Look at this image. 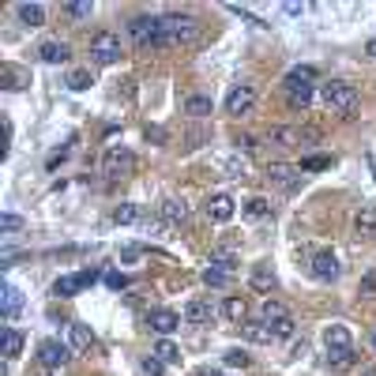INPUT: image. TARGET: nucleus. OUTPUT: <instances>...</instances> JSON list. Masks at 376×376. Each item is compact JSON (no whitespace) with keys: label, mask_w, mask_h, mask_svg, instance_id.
I'll return each instance as SVG.
<instances>
[{"label":"nucleus","mask_w":376,"mask_h":376,"mask_svg":"<svg viewBox=\"0 0 376 376\" xmlns=\"http://www.w3.org/2000/svg\"><path fill=\"white\" fill-rule=\"evenodd\" d=\"M196 35H200V23L192 15H162V49H173V46H192Z\"/></svg>","instance_id":"f257e3e1"},{"label":"nucleus","mask_w":376,"mask_h":376,"mask_svg":"<svg viewBox=\"0 0 376 376\" xmlns=\"http://www.w3.org/2000/svg\"><path fill=\"white\" fill-rule=\"evenodd\" d=\"M128 38L139 49H162V15H136L128 23Z\"/></svg>","instance_id":"f03ea898"},{"label":"nucleus","mask_w":376,"mask_h":376,"mask_svg":"<svg viewBox=\"0 0 376 376\" xmlns=\"http://www.w3.org/2000/svg\"><path fill=\"white\" fill-rule=\"evenodd\" d=\"M324 106L339 117H353V109H358V91H353L350 83H342V80H331V83H324Z\"/></svg>","instance_id":"7ed1b4c3"},{"label":"nucleus","mask_w":376,"mask_h":376,"mask_svg":"<svg viewBox=\"0 0 376 376\" xmlns=\"http://www.w3.org/2000/svg\"><path fill=\"white\" fill-rule=\"evenodd\" d=\"M132 170H136V154H132L128 147H109L106 151V158H102V173L106 177H128Z\"/></svg>","instance_id":"20e7f679"},{"label":"nucleus","mask_w":376,"mask_h":376,"mask_svg":"<svg viewBox=\"0 0 376 376\" xmlns=\"http://www.w3.org/2000/svg\"><path fill=\"white\" fill-rule=\"evenodd\" d=\"M91 61L94 64H117L120 61V38L102 30V35L91 38Z\"/></svg>","instance_id":"39448f33"},{"label":"nucleus","mask_w":376,"mask_h":376,"mask_svg":"<svg viewBox=\"0 0 376 376\" xmlns=\"http://www.w3.org/2000/svg\"><path fill=\"white\" fill-rule=\"evenodd\" d=\"M252 106H256V87H252V83H237V87H230V94H226V113H230V117L249 113Z\"/></svg>","instance_id":"423d86ee"},{"label":"nucleus","mask_w":376,"mask_h":376,"mask_svg":"<svg viewBox=\"0 0 376 376\" xmlns=\"http://www.w3.org/2000/svg\"><path fill=\"white\" fill-rule=\"evenodd\" d=\"M68 358H72V346H64L57 339H46L38 346V361L46 365V369H61V365H68Z\"/></svg>","instance_id":"0eeeda50"},{"label":"nucleus","mask_w":376,"mask_h":376,"mask_svg":"<svg viewBox=\"0 0 376 376\" xmlns=\"http://www.w3.org/2000/svg\"><path fill=\"white\" fill-rule=\"evenodd\" d=\"M268 181L279 184L282 192H294V188L301 184V170H297V165H286V162H271L268 165Z\"/></svg>","instance_id":"6e6552de"},{"label":"nucleus","mask_w":376,"mask_h":376,"mask_svg":"<svg viewBox=\"0 0 376 376\" xmlns=\"http://www.w3.org/2000/svg\"><path fill=\"white\" fill-rule=\"evenodd\" d=\"M147 324H151V331H154V335L170 339L173 331L181 327V316H177L173 308H151V313H147Z\"/></svg>","instance_id":"1a4fd4ad"},{"label":"nucleus","mask_w":376,"mask_h":376,"mask_svg":"<svg viewBox=\"0 0 376 376\" xmlns=\"http://www.w3.org/2000/svg\"><path fill=\"white\" fill-rule=\"evenodd\" d=\"M313 275L320 282H335L339 279V260H335V252H316L313 256Z\"/></svg>","instance_id":"9d476101"},{"label":"nucleus","mask_w":376,"mask_h":376,"mask_svg":"<svg viewBox=\"0 0 376 376\" xmlns=\"http://www.w3.org/2000/svg\"><path fill=\"white\" fill-rule=\"evenodd\" d=\"M211 316H215V308H211V301H203V297H196V301L184 305V324L203 327V324H211Z\"/></svg>","instance_id":"9b49d317"},{"label":"nucleus","mask_w":376,"mask_h":376,"mask_svg":"<svg viewBox=\"0 0 376 376\" xmlns=\"http://www.w3.org/2000/svg\"><path fill=\"white\" fill-rule=\"evenodd\" d=\"M234 200H230L226 192H218V196H211V200H207V215L215 218V223H230V218H234Z\"/></svg>","instance_id":"f8f14e48"},{"label":"nucleus","mask_w":376,"mask_h":376,"mask_svg":"<svg viewBox=\"0 0 376 376\" xmlns=\"http://www.w3.org/2000/svg\"><path fill=\"white\" fill-rule=\"evenodd\" d=\"M68 346H72V353H83V350H91V346H94V335H91V327H87V324H68Z\"/></svg>","instance_id":"ddd939ff"},{"label":"nucleus","mask_w":376,"mask_h":376,"mask_svg":"<svg viewBox=\"0 0 376 376\" xmlns=\"http://www.w3.org/2000/svg\"><path fill=\"white\" fill-rule=\"evenodd\" d=\"M19 308H23V294H19V286L4 282V301H0V313H4V320H15Z\"/></svg>","instance_id":"4468645a"},{"label":"nucleus","mask_w":376,"mask_h":376,"mask_svg":"<svg viewBox=\"0 0 376 376\" xmlns=\"http://www.w3.org/2000/svg\"><path fill=\"white\" fill-rule=\"evenodd\" d=\"M353 230H358V237H372L376 234V207L372 203L353 215Z\"/></svg>","instance_id":"2eb2a0df"},{"label":"nucleus","mask_w":376,"mask_h":376,"mask_svg":"<svg viewBox=\"0 0 376 376\" xmlns=\"http://www.w3.org/2000/svg\"><path fill=\"white\" fill-rule=\"evenodd\" d=\"M38 57L46 61V64H64V61L72 57V53H68V46H64V42H42Z\"/></svg>","instance_id":"dca6fc26"},{"label":"nucleus","mask_w":376,"mask_h":376,"mask_svg":"<svg viewBox=\"0 0 376 376\" xmlns=\"http://www.w3.org/2000/svg\"><path fill=\"white\" fill-rule=\"evenodd\" d=\"M324 342H327V350H353L350 346V331L342 327V324H331L324 331Z\"/></svg>","instance_id":"f3484780"},{"label":"nucleus","mask_w":376,"mask_h":376,"mask_svg":"<svg viewBox=\"0 0 376 376\" xmlns=\"http://www.w3.org/2000/svg\"><path fill=\"white\" fill-rule=\"evenodd\" d=\"M223 316L230 320V324H245V316H249L245 297H226V301H223Z\"/></svg>","instance_id":"a211bd4d"},{"label":"nucleus","mask_w":376,"mask_h":376,"mask_svg":"<svg viewBox=\"0 0 376 376\" xmlns=\"http://www.w3.org/2000/svg\"><path fill=\"white\" fill-rule=\"evenodd\" d=\"M313 80H316L313 64H297V68L286 72V87H313Z\"/></svg>","instance_id":"6ab92c4d"},{"label":"nucleus","mask_w":376,"mask_h":376,"mask_svg":"<svg viewBox=\"0 0 376 376\" xmlns=\"http://www.w3.org/2000/svg\"><path fill=\"white\" fill-rule=\"evenodd\" d=\"M80 290H87L80 275H61V279L53 282V294H57V297H75Z\"/></svg>","instance_id":"aec40b11"},{"label":"nucleus","mask_w":376,"mask_h":376,"mask_svg":"<svg viewBox=\"0 0 376 376\" xmlns=\"http://www.w3.org/2000/svg\"><path fill=\"white\" fill-rule=\"evenodd\" d=\"M15 15H19V23H27V27H42V23H46V8H42V4H19Z\"/></svg>","instance_id":"412c9836"},{"label":"nucleus","mask_w":376,"mask_h":376,"mask_svg":"<svg viewBox=\"0 0 376 376\" xmlns=\"http://www.w3.org/2000/svg\"><path fill=\"white\" fill-rule=\"evenodd\" d=\"M286 102H290V109H308L313 87H286Z\"/></svg>","instance_id":"4be33fe9"},{"label":"nucleus","mask_w":376,"mask_h":376,"mask_svg":"<svg viewBox=\"0 0 376 376\" xmlns=\"http://www.w3.org/2000/svg\"><path fill=\"white\" fill-rule=\"evenodd\" d=\"M245 339L249 342H271L275 331H271V324H263V320H252V324H245Z\"/></svg>","instance_id":"5701e85b"},{"label":"nucleus","mask_w":376,"mask_h":376,"mask_svg":"<svg viewBox=\"0 0 376 376\" xmlns=\"http://www.w3.org/2000/svg\"><path fill=\"white\" fill-rule=\"evenodd\" d=\"M151 353H154V358H158L162 365H173V361H181V350H177L170 339H158V342H154V350H151Z\"/></svg>","instance_id":"b1692460"},{"label":"nucleus","mask_w":376,"mask_h":376,"mask_svg":"<svg viewBox=\"0 0 376 376\" xmlns=\"http://www.w3.org/2000/svg\"><path fill=\"white\" fill-rule=\"evenodd\" d=\"M353 361H358V358H353V350H327V365L335 372H346Z\"/></svg>","instance_id":"393cba45"},{"label":"nucleus","mask_w":376,"mask_h":376,"mask_svg":"<svg viewBox=\"0 0 376 376\" xmlns=\"http://www.w3.org/2000/svg\"><path fill=\"white\" fill-rule=\"evenodd\" d=\"M252 286H256V290H271L275 286V271L268 263H256V268H252Z\"/></svg>","instance_id":"a878e982"},{"label":"nucleus","mask_w":376,"mask_h":376,"mask_svg":"<svg viewBox=\"0 0 376 376\" xmlns=\"http://www.w3.org/2000/svg\"><path fill=\"white\" fill-rule=\"evenodd\" d=\"M290 313H286V305H279V301H263V308H260V320L263 324H279V320H286Z\"/></svg>","instance_id":"bb28decb"},{"label":"nucleus","mask_w":376,"mask_h":376,"mask_svg":"<svg viewBox=\"0 0 376 376\" xmlns=\"http://www.w3.org/2000/svg\"><path fill=\"white\" fill-rule=\"evenodd\" d=\"M184 113H188V117H207V113H211V98L192 94V98L184 102Z\"/></svg>","instance_id":"cd10ccee"},{"label":"nucleus","mask_w":376,"mask_h":376,"mask_svg":"<svg viewBox=\"0 0 376 376\" xmlns=\"http://www.w3.org/2000/svg\"><path fill=\"white\" fill-rule=\"evenodd\" d=\"M271 143H282V147H290V143H301V128H271Z\"/></svg>","instance_id":"c85d7f7f"},{"label":"nucleus","mask_w":376,"mask_h":376,"mask_svg":"<svg viewBox=\"0 0 376 376\" xmlns=\"http://www.w3.org/2000/svg\"><path fill=\"white\" fill-rule=\"evenodd\" d=\"M19 350H23V335H19L15 327H8V331H4V358H8V361L19 358Z\"/></svg>","instance_id":"c756f323"},{"label":"nucleus","mask_w":376,"mask_h":376,"mask_svg":"<svg viewBox=\"0 0 376 376\" xmlns=\"http://www.w3.org/2000/svg\"><path fill=\"white\" fill-rule=\"evenodd\" d=\"M211 268H218V271H230L234 275V268H237V256L230 249H218V252H211Z\"/></svg>","instance_id":"7c9ffc66"},{"label":"nucleus","mask_w":376,"mask_h":376,"mask_svg":"<svg viewBox=\"0 0 376 376\" xmlns=\"http://www.w3.org/2000/svg\"><path fill=\"white\" fill-rule=\"evenodd\" d=\"M0 80H4L8 91H19V87L27 83V75L19 72V68H12V64H4V68H0Z\"/></svg>","instance_id":"2f4dec72"},{"label":"nucleus","mask_w":376,"mask_h":376,"mask_svg":"<svg viewBox=\"0 0 376 376\" xmlns=\"http://www.w3.org/2000/svg\"><path fill=\"white\" fill-rule=\"evenodd\" d=\"M136 218H139V207H136V203H120L117 211H113V223H117V226H132Z\"/></svg>","instance_id":"473e14b6"},{"label":"nucleus","mask_w":376,"mask_h":376,"mask_svg":"<svg viewBox=\"0 0 376 376\" xmlns=\"http://www.w3.org/2000/svg\"><path fill=\"white\" fill-rule=\"evenodd\" d=\"M162 215H165V223L177 226V223H184L188 211H184V203H177V200H162Z\"/></svg>","instance_id":"72a5a7b5"},{"label":"nucleus","mask_w":376,"mask_h":376,"mask_svg":"<svg viewBox=\"0 0 376 376\" xmlns=\"http://www.w3.org/2000/svg\"><path fill=\"white\" fill-rule=\"evenodd\" d=\"M245 215L249 218H263V215H271V203L263 200V196H252V200H245Z\"/></svg>","instance_id":"f704fd0d"},{"label":"nucleus","mask_w":376,"mask_h":376,"mask_svg":"<svg viewBox=\"0 0 376 376\" xmlns=\"http://www.w3.org/2000/svg\"><path fill=\"white\" fill-rule=\"evenodd\" d=\"M203 282H207V286H215V290H223V286L230 282V271H218V268H207V271H203Z\"/></svg>","instance_id":"c9c22d12"},{"label":"nucleus","mask_w":376,"mask_h":376,"mask_svg":"<svg viewBox=\"0 0 376 376\" xmlns=\"http://www.w3.org/2000/svg\"><path fill=\"white\" fill-rule=\"evenodd\" d=\"M106 286H109V290H128L132 279H128L125 271H106Z\"/></svg>","instance_id":"e433bc0d"},{"label":"nucleus","mask_w":376,"mask_h":376,"mask_svg":"<svg viewBox=\"0 0 376 376\" xmlns=\"http://www.w3.org/2000/svg\"><path fill=\"white\" fill-rule=\"evenodd\" d=\"M91 83H94V80H91V72H83V68L68 75V91H87Z\"/></svg>","instance_id":"4c0bfd02"},{"label":"nucleus","mask_w":376,"mask_h":376,"mask_svg":"<svg viewBox=\"0 0 376 376\" xmlns=\"http://www.w3.org/2000/svg\"><path fill=\"white\" fill-rule=\"evenodd\" d=\"M327 165H331V158H327V154H313V158H305V162H301V173H313V170H327Z\"/></svg>","instance_id":"58836bf2"},{"label":"nucleus","mask_w":376,"mask_h":376,"mask_svg":"<svg viewBox=\"0 0 376 376\" xmlns=\"http://www.w3.org/2000/svg\"><path fill=\"white\" fill-rule=\"evenodd\" d=\"M249 361H252V358H249L245 350H230V353H226V365H230V369H249Z\"/></svg>","instance_id":"ea45409f"},{"label":"nucleus","mask_w":376,"mask_h":376,"mask_svg":"<svg viewBox=\"0 0 376 376\" xmlns=\"http://www.w3.org/2000/svg\"><path fill=\"white\" fill-rule=\"evenodd\" d=\"M294 316H286V320H279V324H271V331H275V339H290L294 335Z\"/></svg>","instance_id":"a19ab883"},{"label":"nucleus","mask_w":376,"mask_h":376,"mask_svg":"<svg viewBox=\"0 0 376 376\" xmlns=\"http://www.w3.org/2000/svg\"><path fill=\"white\" fill-rule=\"evenodd\" d=\"M19 226H23V218H19V215H12V211L0 215V230H4V234H15Z\"/></svg>","instance_id":"79ce46f5"},{"label":"nucleus","mask_w":376,"mask_h":376,"mask_svg":"<svg viewBox=\"0 0 376 376\" xmlns=\"http://www.w3.org/2000/svg\"><path fill=\"white\" fill-rule=\"evenodd\" d=\"M64 15L68 19H87L91 15V4H64Z\"/></svg>","instance_id":"37998d69"},{"label":"nucleus","mask_w":376,"mask_h":376,"mask_svg":"<svg viewBox=\"0 0 376 376\" xmlns=\"http://www.w3.org/2000/svg\"><path fill=\"white\" fill-rule=\"evenodd\" d=\"M143 372H147V376H162V372H165V365L151 353V358H143Z\"/></svg>","instance_id":"c03bdc74"},{"label":"nucleus","mask_w":376,"mask_h":376,"mask_svg":"<svg viewBox=\"0 0 376 376\" xmlns=\"http://www.w3.org/2000/svg\"><path fill=\"white\" fill-rule=\"evenodd\" d=\"M361 294H376V271H369L361 279Z\"/></svg>","instance_id":"a18cd8bd"},{"label":"nucleus","mask_w":376,"mask_h":376,"mask_svg":"<svg viewBox=\"0 0 376 376\" xmlns=\"http://www.w3.org/2000/svg\"><path fill=\"white\" fill-rule=\"evenodd\" d=\"M80 279H83V286H94L98 282V271H80Z\"/></svg>","instance_id":"49530a36"},{"label":"nucleus","mask_w":376,"mask_h":376,"mask_svg":"<svg viewBox=\"0 0 376 376\" xmlns=\"http://www.w3.org/2000/svg\"><path fill=\"white\" fill-rule=\"evenodd\" d=\"M139 252H143V249H139V245H128V249H125V252H120V256H125V260H136V256H139Z\"/></svg>","instance_id":"de8ad7c7"},{"label":"nucleus","mask_w":376,"mask_h":376,"mask_svg":"<svg viewBox=\"0 0 376 376\" xmlns=\"http://www.w3.org/2000/svg\"><path fill=\"white\" fill-rule=\"evenodd\" d=\"M237 147H245V151H252V147H256V139H252V136H241V139H237Z\"/></svg>","instance_id":"09e8293b"},{"label":"nucleus","mask_w":376,"mask_h":376,"mask_svg":"<svg viewBox=\"0 0 376 376\" xmlns=\"http://www.w3.org/2000/svg\"><path fill=\"white\" fill-rule=\"evenodd\" d=\"M196 376H223L218 369H196Z\"/></svg>","instance_id":"8fccbe9b"},{"label":"nucleus","mask_w":376,"mask_h":376,"mask_svg":"<svg viewBox=\"0 0 376 376\" xmlns=\"http://www.w3.org/2000/svg\"><path fill=\"white\" fill-rule=\"evenodd\" d=\"M369 53H372V57H376V42H369Z\"/></svg>","instance_id":"3c124183"},{"label":"nucleus","mask_w":376,"mask_h":376,"mask_svg":"<svg viewBox=\"0 0 376 376\" xmlns=\"http://www.w3.org/2000/svg\"><path fill=\"white\" fill-rule=\"evenodd\" d=\"M361 376H376V369H365V372H361Z\"/></svg>","instance_id":"603ef678"},{"label":"nucleus","mask_w":376,"mask_h":376,"mask_svg":"<svg viewBox=\"0 0 376 376\" xmlns=\"http://www.w3.org/2000/svg\"><path fill=\"white\" fill-rule=\"evenodd\" d=\"M372 350H376V327H372Z\"/></svg>","instance_id":"864d4df0"},{"label":"nucleus","mask_w":376,"mask_h":376,"mask_svg":"<svg viewBox=\"0 0 376 376\" xmlns=\"http://www.w3.org/2000/svg\"><path fill=\"white\" fill-rule=\"evenodd\" d=\"M372 170H376V158H372Z\"/></svg>","instance_id":"5fc2aeb1"}]
</instances>
